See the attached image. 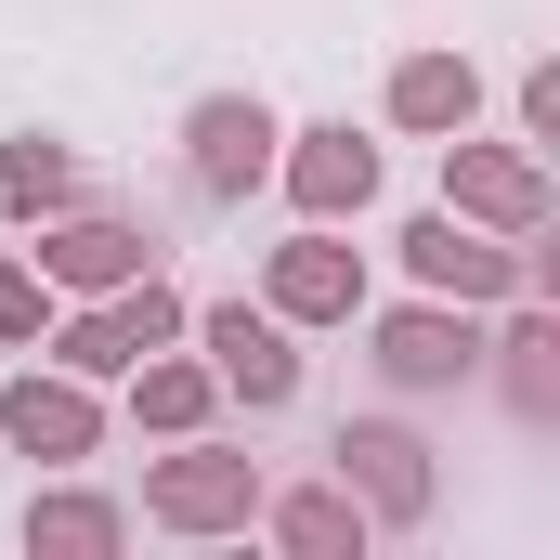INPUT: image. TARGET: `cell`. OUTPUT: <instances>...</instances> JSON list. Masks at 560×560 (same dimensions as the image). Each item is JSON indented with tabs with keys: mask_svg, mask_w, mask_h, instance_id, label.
Returning <instances> with one entry per match:
<instances>
[{
	"mask_svg": "<svg viewBox=\"0 0 560 560\" xmlns=\"http://www.w3.org/2000/svg\"><path fill=\"white\" fill-rule=\"evenodd\" d=\"M209 352H222V378H235L248 405H287V392H300L287 326H275V313H248V300H222V313H209Z\"/></svg>",
	"mask_w": 560,
	"mask_h": 560,
	"instance_id": "obj_1",
	"label": "cell"
},
{
	"mask_svg": "<svg viewBox=\"0 0 560 560\" xmlns=\"http://www.w3.org/2000/svg\"><path fill=\"white\" fill-rule=\"evenodd\" d=\"M275 170V118L261 105H196V183L209 196H248Z\"/></svg>",
	"mask_w": 560,
	"mask_h": 560,
	"instance_id": "obj_2",
	"label": "cell"
},
{
	"mask_svg": "<svg viewBox=\"0 0 560 560\" xmlns=\"http://www.w3.org/2000/svg\"><path fill=\"white\" fill-rule=\"evenodd\" d=\"M156 509L170 522H235L248 509V469L235 456H183V469H156Z\"/></svg>",
	"mask_w": 560,
	"mask_h": 560,
	"instance_id": "obj_3",
	"label": "cell"
},
{
	"mask_svg": "<svg viewBox=\"0 0 560 560\" xmlns=\"http://www.w3.org/2000/svg\"><path fill=\"white\" fill-rule=\"evenodd\" d=\"M287 183H300V209H365V183H378V156H365L352 131H313V156H300Z\"/></svg>",
	"mask_w": 560,
	"mask_h": 560,
	"instance_id": "obj_4",
	"label": "cell"
},
{
	"mask_svg": "<svg viewBox=\"0 0 560 560\" xmlns=\"http://www.w3.org/2000/svg\"><path fill=\"white\" fill-rule=\"evenodd\" d=\"M156 339H170V300L131 287V300H105V313L79 326V365H131V352H156Z\"/></svg>",
	"mask_w": 560,
	"mask_h": 560,
	"instance_id": "obj_5",
	"label": "cell"
},
{
	"mask_svg": "<svg viewBox=\"0 0 560 560\" xmlns=\"http://www.w3.org/2000/svg\"><path fill=\"white\" fill-rule=\"evenodd\" d=\"M0 418H13V443H26V456H79V443H92V405H79V392H39V378H26Z\"/></svg>",
	"mask_w": 560,
	"mask_h": 560,
	"instance_id": "obj_6",
	"label": "cell"
},
{
	"mask_svg": "<svg viewBox=\"0 0 560 560\" xmlns=\"http://www.w3.org/2000/svg\"><path fill=\"white\" fill-rule=\"evenodd\" d=\"M405 248H418V275H430V287H469V300H495V287H509V261H495V248H469L456 222H418Z\"/></svg>",
	"mask_w": 560,
	"mask_h": 560,
	"instance_id": "obj_7",
	"label": "cell"
},
{
	"mask_svg": "<svg viewBox=\"0 0 560 560\" xmlns=\"http://www.w3.org/2000/svg\"><path fill=\"white\" fill-rule=\"evenodd\" d=\"M275 300H287V313H352V261L313 235V248H287V261H275Z\"/></svg>",
	"mask_w": 560,
	"mask_h": 560,
	"instance_id": "obj_8",
	"label": "cell"
},
{
	"mask_svg": "<svg viewBox=\"0 0 560 560\" xmlns=\"http://www.w3.org/2000/svg\"><path fill=\"white\" fill-rule=\"evenodd\" d=\"M339 456H352V469L378 482V509H418V495H430V482H418V443H405V430H352Z\"/></svg>",
	"mask_w": 560,
	"mask_h": 560,
	"instance_id": "obj_9",
	"label": "cell"
},
{
	"mask_svg": "<svg viewBox=\"0 0 560 560\" xmlns=\"http://www.w3.org/2000/svg\"><path fill=\"white\" fill-rule=\"evenodd\" d=\"M456 196L495 209V222H535V170L522 156H456Z\"/></svg>",
	"mask_w": 560,
	"mask_h": 560,
	"instance_id": "obj_10",
	"label": "cell"
},
{
	"mask_svg": "<svg viewBox=\"0 0 560 560\" xmlns=\"http://www.w3.org/2000/svg\"><path fill=\"white\" fill-rule=\"evenodd\" d=\"M392 105H405L418 131H443V118H469V66H443V52H430V66H405V79H392Z\"/></svg>",
	"mask_w": 560,
	"mask_h": 560,
	"instance_id": "obj_11",
	"label": "cell"
},
{
	"mask_svg": "<svg viewBox=\"0 0 560 560\" xmlns=\"http://www.w3.org/2000/svg\"><path fill=\"white\" fill-rule=\"evenodd\" d=\"M131 235H118V222H79V235H66V248H52V275H79V287H131Z\"/></svg>",
	"mask_w": 560,
	"mask_h": 560,
	"instance_id": "obj_12",
	"label": "cell"
},
{
	"mask_svg": "<svg viewBox=\"0 0 560 560\" xmlns=\"http://www.w3.org/2000/svg\"><path fill=\"white\" fill-rule=\"evenodd\" d=\"M456 365H469V339H456L443 313H405V326H392V378H456Z\"/></svg>",
	"mask_w": 560,
	"mask_h": 560,
	"instance_id": "obj_13",
	"label": "cell"
},
{
	"mask_svg": "<svg viewBox=\"0 0 560 560\" xmlns=\"http://www.w3.org/2000/svg\"><path fill=\"white\" fill-rule=\"evenodd\" d=\"M0 196H13V209H39V196H79V170H66L52 143H13V170H0Z\"/></svg>",
	"mask_w": 560,
	"mask_h": 560,
	"instance_id": "obj_14",
	"label": "cell"
},
{
	"mask_svg": "<svg viewBox=\"0 0 560 560\" xmlns=\"http://www.w3.org/2000/svg\"><path fill=\"white\" fill-rule=\"evenodd\" d=\"M39 535H52V548H105V535H118V522H105V509H92V495H52V509H39Z\"/></svg>",
	"mask_w": 560,
	"mask_h": 560,
	"instance_id": "obj_15",
	"label": "cell"
},
{
	"mask_svg": "<svg viewBox=\"0 0 560 560\" xmlns=\"http://www.w3.org/2000/svg\"><path fill=\"white\" fill-rule=\"evenodd\" d=\"M196 405H209V378H183V365H156V378H143V418H196Z\"/></svg>",
	"mask_w": 560,
	"mask_h": 560,
	"instance_id": "obj_16",
	"label": "cell"
},
{
	"mask_svg": "<svg viewBox=\"0 0 560 560\" xmlns=\"http://www.w3.org/2000/svg\"><path fill=\"white\" fill-rule=\"evenodd\" d=\"M287 535H300V548H339V535H352V509H339V495H300V509H287Z\"/></svg>",
	"mask_w": 560,
	"mask_h": 560,
	"instance_id": "obj_17",
	"label": "cell"
},
{
	"mask_svg": "<svg viewBox=\"0 0 560 560\" xmlns=\"http://www.w3.org/2000/svg\"><path fill=\"white\" fill-rule=\"evenodd\" d=\"M26 326H39V287H26L13 261H0V339H26Z\"/></svg>",
	"mask_w": 560,
	"mask_h": 560,
	"instance_id": "obj_18",
	"label": "cell"
}]
</instances>
